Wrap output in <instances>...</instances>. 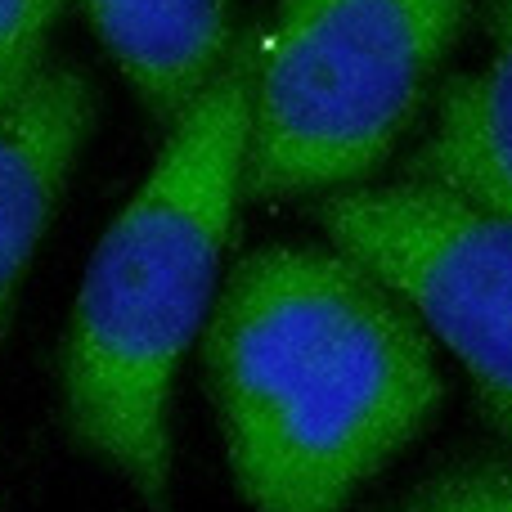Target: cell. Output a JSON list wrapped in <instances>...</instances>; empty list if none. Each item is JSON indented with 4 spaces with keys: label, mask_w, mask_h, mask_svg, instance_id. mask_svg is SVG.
I'll use <instances>...</instances> for the list:
<instances>
[{
    "label": "cell",
    "mask_w": 512,
    "mask_h": 512,
    "mask_svg": "<svg viewBox=\"0 0 512 512\" xmlns=\"http://www.w3.org/2000/svg\"><path fill=\"white\" fill-rule=\"evenodd\" d=\"M203 378L252 512H346L445 396L418 315L333 243H270L234 265Z\"/></svg>",
    "instance_id": "obj_1"
},
{
    "label": "cell",
    "mask_w": 512,
    "mask_h": 512,
    "mask_svg": "<svg viewBox=\"0 0 512 512\" xmlns=\"http://www.w3.org/2000/svg\"><path fill=\"white\" fill-rule=\"evenodd\" d=\"M248 50L180 122L149 176L104 230L59 351L72 441L117 472L149 508L171 495V391L216 306L248 158Z\"/></svg>",
    "instance_id": "obj_2"
},
{
    "label": "cell",
    "mask_w": 512,
    "mask_h": 512,
    "mask_svg": "<svg viewBox=\"0 0 512 512\" xmlns=\"http://www.w3.org/2000/svg\"><path fill=\"white\" fill-rule=\"evenodd\" d=\"M468 0H279L248 50L243 194L288 203L355 189L391 158Z\"/></svg>",
    "instance_id": "obj_3"
},
{
    "label": "cell",
    "mask_w": 512,
    "mask_h": 512,
    "mask_svg": "<svg viewBox=\"0 0 512 512\" xmlns=\"http://www.w3.org/2000/svg\"><path fill=\"white\" fill-rule=\"evenodd\" d=\"M328 243L373 270L463 364L486 423L512 445V212L418 180L333 189Z\"/></svg>",
    "instance_id": "obj_4"
},
{
    "label": "cell",
    "mask_w": 512,
    "mask_h": 512,
    "mask_svg": "<svg viewBox=\"0 0 512 512\" xmlns=\"http://www.w3.org/2000/svg\"><path fill=\"white\" fill-rule=\"evenodd\" d=\"M90 122L95 86L77 63H45L41 77L0 104V328L86 149Z\"/></svg>",
    "instance_id": "obj_5"
},
{
    "label": "cell",
    "mask_w": 512,
    "mask_h": 512,
    "mask_svg": "<svg viewBox=\"0 0 512 512\" xmlns=\"http://www.w3.org/2000/svg\"><path fill=\"white\" fill-rule=\"evenodd\" d=\"M126 86L162 126L230 63V0H77Z\"/></svg>",
    "instance_id": "obj_6"
},
{
    "label": "cell",
    "mask_w": 512,
    "mask_h": 512,
    "mask_svg": "<svg viewBox=\"0 0 512 512\" xmlns=\"http://www.w3.org/2000/svg\"><path fill=\"white\" fill-rule=\"evenodd\" d=\"M486 32V63L445 95L409 180L512 212V0H490Z\"/></svg>",
    "instance_id": "obj_7"
},
{
    "label": "cell",
    "mask_w": 512,
    "mask_h": 512,
    "mask_svg": "<svg viewBox=\"0 0 512 512\" xmlns=\"http://www.w3.org/2000/svg\"><path fill=\"white\" fill-rule=\"evenodd\" d=\"M63 5L68 0H0V104L45 72Z\"/></svg>",
    "instance_id": "obj_8"
},
{
    "label": "cell",
    "mask_w": 512,
    "mask_h": 512,
    "mask_svg": "<svg viewBox=\"0 0 512 512\" xmlns=\"http://www.w3.org/2000/svg\"><path fill=\"white\" fill-rule=\"evenodd\" d=\"M391 512H512V459L450 468L414 486Z\"/></svg>",
    "instance_id": "obj_9"
}]
</instances>
